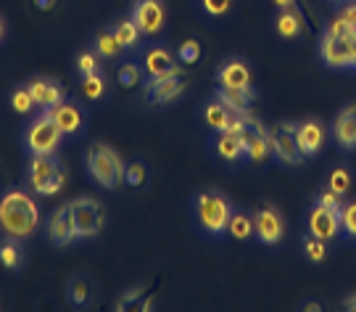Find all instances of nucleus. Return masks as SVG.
Here are the masks:
<instances>
[{
    "label": "nucleus",
    "instance_id": "49530a36",
    "mask_svg": "<svg viewBox=\"0 0 356 312\" xmlns=\"http://www.w3.org/2000/svg\"><path fill=\"white\" fill-rule=\"evenodd\" d=\"M6 32H8V24H6V19H3V13H0V45H3V40H6Z\"/></svg>",
    "mask_w": 356,
    "mask_h": 312
},
{
    "label": "nucleus",
    "instance_id": "4be33fe9",
    "mask_svg": "<svg viewBox=\"0 0 356 312\" xmlns=\"http://www.w3.org/2000/svg\"><path fill=\"white\" fill-rule=\"evenodd\" d=\"M201 117H204L206 127L211 132H229L238 114H232L227 106L222 104V101H216L214 95H211V98L201 106Z\"/></svg>",
    "mask_w": 356,
    "mask_h": 312
},
{
    "label": "nucleus",
    "instance_id": "c03bdc74",
    "mask_svg": "<svg viewBox=\"0 0 356 312\" xmlns=\"http://www.w3.org/2000/svg\"><path fill=\"white\" fill-rule=\"evenodd\" d=\"M301 310L304 312H322V304H319V302H306V304H301Z\"/></svg>",
    "mask_w": 356,
    "mask_h": 312
},
{
    "label": "nucleus",
    "instance_id": "f704fd0d",
    "mask_svg": "<svg viewBox=\"0 0 356 312\" xmlns=\"http://www.w3.org/2000/svg\"><path fill=\"white\" fill-rule=\"evenodd\" d=\"M341 235L348 241H356V196L354 198H343L341 207Z\"/></svg>",
    "mask_w": 356,
    "mask_h": 312
},
{
    "label": "nucleus",
    "instance_id": "72a5a7b5",
    "mask_svg": "<svg viewBox=\"0 0 356 312\" xmlns=\"http://www.w3.org/2000/svg\"><path fill=\"white\" fill-rule=\"evenodd\" d=\"M301 251H304V257L312 262V265H322V262L327 260V241L306 233L304 238H301Z\"/></svg>",
    "mask_w": 356,
    "mask_h": 312
},
{
    "label": "nucleus",
    "instance_id": "412c9836",
    "mask_svg": "<svg viewBox=\"0 0 356 312\" xmlns=\"http://www.w3.org/2000/svg\"><path fill=\"white\" fill-rule=\"evenodd\" d=\"M66 299L74 310H90L98 299V286L90 275H74L66 286Z\"/></svg>",
    "mask_w": 356,
    "mask_h": 312
},
{
    "label": "nucleus",
    "instance_id": "1a4fd4ad",
    "mask_svg": "<svg viewBox=\"0 0 356 312\" xmlns=\"http://www.w3.org/2000/svg\"><path fill=\"white\" fill-rule=\"evenodd\" d=\"M285 233H288V222L280 207L261 204L254 209V238L261 247H280Z\"/></svg>",
    "mask_w": 356,
    "mask_h": 312
},
{
    "label": "nucleus",
    "instance_id": "a18cd8bd",
    "mask_svg": "<svg viewBox=\"0 0 356 312\" xmlns=\"http://www.w3.org/2000/svg\"><path fill=\"white\" fill-rule=\"evenodd\" d=\"M53 3H56V0H35V6H38L40 11H51Z\"/></svg>",
    "mask_w": 356,
    "mask_h": 312
},
{
    "label": "nucleus",
    "instance_id": "ea45409f",
    "mask_svg": "<svg viewBox=\"0 0 356 312\" xmlns=\"http://www.w3.org/2000/svg\"><path fill=\"white\" fill-rule=\"evenodd\" d=\"M338 16H341L351 29H356V0H343L341 8H338Z\"/></svg>",
    "mask_w": 356,
    "mask_h": 312
},
{
    "label": "nucleus",
    "instance_id": "f3484780",
    "mask_svg": "<svg viewBox=\"0 0 356 312\" xmlns=\"http://www.w3.org/2000/svg\"><path fill=\"white\" fill-rule=\"evenodd\" d=\"M296 141H298V148L301 154L309 159L319 156V151L325 148V141H327V127L322 125V119L317 117H306L301 122H296Z\"/></svg>",
    "mask_w": 356,
    "mask_h": 312
},
{
    "label": "nucleus",
    "instance_id": "2eb2a0df",
    "mask_svg": "<svg viewBox=\"0 0 356 312\" xmlns=\"http://www.w3.org/2000/svg\"><path fill=\"white\" fill-rule=\"evenodd\" d=\"M129 16L140 26L145 38H156L166 26V3L164 0H132Z\"/></svg>",
    "mask_w": 356,
    "mask_h": 312
},
{
    "label": "nucleus",
    "instance_id": "4c0bfd02",
    "mask_svg": "<svg viewBox=\"0 0 356 312\" xmlns=\"http://www.w3.org/2000/svg\"><path fill=\"white\" fill-rule=\"evenodd\" d=\"M177 58H179V64H188V66L195 64V61L201 58V42L195 38L182 40L177 48Z\"/></svg>",
    "mask_w": 356,
    "mask_h": 312
},
{
    "label": "nucleus",
    "instance_id": "0eeeda50",
    "mask_svg": "<svg viewBox=\"0 0 356 312\" xmlns=\"http://www.w3.org/2000/svg\"><path fill=\"white\" fill-rule=\"evenodd\" d=\"M269 151H272V159L280 167H288V169L304 167L306 156L301 154L298 141H296V122L282 119L275 127H269Z\"/></svg>",
    "mask_w": 356,
    "mask_h": 312
},
{
    "label": "nucleus",
    "instance_id": "7c9ffc66",
    "mask_svg": "<svg viewBox=\"0 0 356 312\" xmlns=\"http://www.w3.org/2000/svg\"><path fill=\"white\" fill-rule=\"evenodd\" d=\"M8 104L16 114H22V117H32V114H38V101H35V95L32 91L26 88V85H19V88H13L11 95H8Z\"/></svg>",
    "mask_w": 356,
    "mask_h": 312
},
{
    "label": "nucleus",
    "instance_id": "9b49d317",
    "mask_svg": "<svg viewBox=\"0 0 356 312\" xmlns=\"http://www.w3.org/2000/svg\"><path fill=\"white\" fill-rule=\"evenodd\" d=\"M306 233L322 241H335L341 235V207L312 201L306 212Z\"/></svg>",
    "mask_w": 356,
    "mask_h": 312
},
{
    "label": "nucleus",
    "instance_id": "6ab92c4d",
    "mask_svg": "<svg viewBox=\"0 0 356 312\" xmlns=\"http://www.w3.org/2000/svg\"><path fill=\"white\" fill-rule=\"evenodd\" d=\"M332 141L343 151H356V104H346L330 127Z\"/></svg>",
    "mask_w": 356,
    "mask_h": 312
},
{
    "label": "nucleus",
    "instance_id": "20e7f679",
    "mask_svg": "<svg viewBox=\"0 0 356 312\" xmlns=\"http://www.w3.org/2000/svg\"><path fill=\"white\" fill-rule=\"evenodd\" d=\"M64 132L58 130V125L53 122V117L40 109L38 114H32V119L24 125L22 130V146H24L26 156H51L58 154V148L64 143Z\"/></svg>",
    "mask_w": 356,
    "mask_h": 312
},
{
    "label": "nucleus",
    "instance_id": "5701e85b",
    "mask_svg": "<svg viewBox=\"0 0 356 312\" xmlns=\"http://www.w3.org/2000/svg\"><path fill=\"white\" fill-rule=\"evenodd\" d=\"M272 29L275 35L282 40H298L306 32V19L298 8H285V11H277L275 22H272Z\"/></svg>",
    "mask_w": 356,
    "mask_h": 312
},
{
    "label": "nucleus",
    "instance_id": "4468645a",
    "mask_svg": "<svg viewBox=\"0 0 356 312\" xmlns=\"http://www.w3.org/2000/svg\"><path fill=\"white\" fill-rule=\"evenodd\" d=\"M45 235H48L51 247H56V249H69L79 241V233H76V225H74V217H72V209H69V201L51 212V217L45 222Z\"/></svg>",
    "mask_w": 356,
    "mask_h": 312
},
{
    "label": "nucleus",
    "instance_id": "9d476101",
    "mask_svg": "<svg viewBox=\"0 0 356 312\" xmlns=\"http://www.w3.org/2000/svg\"><path fill=\"white\" fill-rule=\"evenodd\" d=\"M140 66L145 79H156V77H166V75H177L182 72V64L177 58V51L166 42H153L148 45L140 56Z\"/></svg>",
    "mask_w": 356,
    "mask_h": 312
},
{
    "label": "nucleus",
    "instance_id": "393cba45",
    "mask_svg": "<svg viewBox=\"0 0 356 312\" xmlns=\"http://www.w3.org/2000/svg\"><path fill=\"white\" fill-rule=\"evenodd\" d=\"M76 85H79L82 98H88V101H92V104H98V101H103V98L108 95L111 79H108V72H106V66H103V69L92 72V75L76 77Z\"/></svg>",
    "mask_w": 356,
    "mask_h": 312
},
{
    "label": "nucleus",
    "instance_id": "c756f323",
    "mask_svg": "<svg viewBox=\"0 0 356 312\" xmlns=\"http://www.w3.org/2000/svg\"><path fill=\"white\" fill-rule=\"evenodd\" d=\"M227 233L235 238V241H251L254 238V214L243 212V209L235 207L232 217H229V228Z\"/></svg>",
    "mask_w": 356,
    "mask_h": 312
},
{
    "label": "nucleus",
    "instance_id": "6e6552de",
    "mask_svg": "<svg viewBox=\"0 0 356 312\" xmlns=\"http://www.w3.org/2000/svg\"><path fill=\"white\" fill-rule=\"evenodd\" d=\"M69 209H72V217H74L79 241H92V238H98L103 233V228H106V212H103L98 198H92V196H76V198L69 201Z\"/></svg>",
    "mask_w": 356,
    "mask_h": 312
},
{
    "label": "nucleus",
    "instance_id": "f03ea898",
    "mask_svg": "<svg viewBox=\"0 0 356 312\" xmlns=\"http://www.w3.org/2000/svg\"><path fill=\"white\" fill-rule=\"evenodd\" d=\"M193 209V220L201 228V233L209 235V238H222L227 235L229 228V217L235 212V204L225 191L219 188H201L198 194L193 196L191 201Z\"/></svg>",
    "mask_w": 356,
    "mask_h": 312
},
{
    "label": "nucleus",
    "instance_id": "e433bc0d",
    "mask_svg": "<svg viewBox=\"0 0 356 312\" xmlns=\"http://www.w3.org/2000/svg\"><path fill=\"white\" fill-rule=\"evenodd\" d=\"M235 0H198V8L206 19H225L232 11Z\"/></svg>",
    "mask_w": 356,
    "mask_h": 312
},
{
    "label": "nucleus",
    "instance_id": "f257e3e1",
    "mask_svg": "<svg viewBox=\"0 0 356 312\" xmlns=\"http://www.w3.org/2000/svg\"><path fill=\"white\" fill-rule=\"evenodd\" d=\"M42 228V212L35 194L19 185H8L0 191V233L29 241Z\"/></svg>",
    "mask_w": 356,
    "mask_h": 312
},
{
    "label": "nucleus",
    "instance_id": "de8ad7c7",
    "mask_svg": "<svg viewBox=\"0 0 356 312\" xmlns=\"http://www.w3.org/2000/svg\"><path fill=\"white\" fill-rule=\"evenodd\" d=\"M327 3H332V6H341V3H343V0H327Z\"/></svg>",
    "mask_w": 356,
    "mask_h": 312
},
{
    "label": "nucleus",
    "instance_id": "f8f14e48",
    "mask_svg": "<svg viewBox=\"0 0 356 312\" xmlns=\"http://www.w3.org/2000/svg\"><path fill=\"white\" fill-rule=\"evenodd\" d=\"M58 125V130L64 132V138H82L88 132V109L74 101V98H64L61 104L45 109Z\"/></svg>",
    "mask_w": 356,
    "mask_h": 312
},
{
    "label": "nucleus",
    "instance_id": "aec40b11",
    "mask_svg": "<svg viewBox=\"0 0 356 312\" xmlns=\"http://www.w3.org/2000/svg\"><path fill=\"white\" fill-rule=\"evenodd\" d=\"M26 88L32 91L35 101H38L40 109H51V106L61 104L66 98V88L58 82L56 77H48V75H38L26 82Z\"/></svg>",
    "mask_w": 356,
    "mask_h": 312
},
{
    "label": "nucleus",
    "instance_id": "c9c22d12",
    "mask_svg": "<svg viewBox=\"0 0 356 312\" xmlns=\"http://www.w3.org/2000/svg\"><path fill=\"white\" fill-rule=\"evenodd\" d=\"M145 182H148V164L140 162V159L129 162L127 167H124V185H129V188H143Z\"/></svg>",
    "mask_w": 356,
    "mask_h": 312
},
{
    "label": "nucleus",
    "instance_id": "bb28decb",
    "mask_svg": "<svg viewBox=\"0 0 356 312\" xmlns=\"http://www.w3.org/2000/svg\"><path fill=\"white\" fill-rule=\"evenodd\" d=\"M24 241L11 238V235H3L0 238V265L8 270V273H22L24 270Z\"/></svg>",
    "mask_w": 356,
    "mask_h": 312
},
{
    "label": "nucleus",
    "instance_id": "ddd939ff",
    "mask_svg": "<svg viewBox=\"0 0 356 312\" xmlns=\"http://www.w3.org/2000/svg\"><path fill=\"white\" fill-rule=\"evenodd\" d=\"M143 88H145V101L151 106H172L185 95L188 79H185V72H177V75H166V77L145 79Z\"/></svg>",
    "mask_w": 356,
    "mask_h": 312
},
{
    "label": "nucleus",
    "instance_id": "39448f33",
    "mask_svg": "<svg viewBox=\"0 0 356 312\" xmlns=\"http://www.w3.org/2000/svg\"><path fill=\"white\" fill-rule=\"evenodd\" d=\"M124 162L116 154V148L106 143H95L85 154V169H88L90 180L101 185L106 191H116L124 182Z\"/></svg>",
    "mask_w": 356,
    "mask_h": 312
},
{
    "label": "nucleus",
    "instance_id": "a211bd4d",
    "mask_svg": "<svg viewBox=\"0 0 356 312\" xmlns=\"http://www.w3.org/2000/svg\"><path fill=\"white\" fill-rule=\"evenodd\" d=\"M209 146L214 151L216 159L227 162V164H243L248 162V143L238 132H211Z\"/></svg>",
    "mask_w": 356,
    "mask_h": 312
},
{
    "label": "nucleus",
    "instance_id": "473e14b6",
    "mask_svg": "<svg viewBox=\"0 0 356 312\" xmlns=\"http://www.w3.org/2000/svg\"><path fill=\"white\" fill-rule=\"evenodd\" d=\"M74 69H76V77L92 75V72L103 69V58L95 53L92 45H90V48H82V51H76V56H74Z\"/></svg>",
    "mask_w": 356,
    "mask_h": 312
},
{
    "label": "nucleus",
    "instance_id": "423d86ee",
    "mask_svg": "<svg viewBox=\"0 0 356 312\" xmlns=\"http://www.w3.org/2000/svg\"><path fill=\"white\" fill-rule=\"evenodd\" d=\"M354 48H356V29L335 35L322 29V35L317 40V56L319 61L335 69V72H354Z\"/></svg>",
    "mask_w": 356,
    "mask_h": 312
},
{
    "label": "nucleus",
    "instance_id": "a878e982",
    "mask_svg": "<svg viewBox=\"0 0 356 312\" xmlns=\"http://www.w3.org/2000/svg\"><path fill=\"white\" fill-rule=\"evenodd\" d=\"M108 26L114 29L116 40H119V45L124 48V53H132V51H138V48H140V42H143L145 35L140 32V26L135 24V19H132L129 13L119 16L114 24H108Z\"/></svg>",
    "mask_w": 356,
    "mask_h": 312
},
{
    "label": "nucleus",
    "instance_id": "37998d69",
    "mask_svg": "<svg viewBox=\"0 0 356 312\" xmlns=\"http://www.w3.org/2000/svg\"><path fill=\"white\" fill-rule=\"evenodd\" d=\"M153 307H156V304H153V299H145V297H143V299L135 304V310H140V312H151Z\"/></svg>",
    "mask_w": 356,
    "mask_h": 312
},
{
    "label": "nucleus",
    "instance_id": "dca6fc26",
    "mask_svg": "<svg viewBox=\"0 0 356 312\" xmlns=\"http://www.w3.org/2000/svg\"><path fill=\"white\" fill-rule=\"evenodd\" d=\"M216 88H235V91H248L254 88V66L248 64L241 56L225 58L222 64L216 66L214 75Z\"/></svg>",
    "mask_w": 356,
    "mask_h": 312
},
{
    "label": "nucleus",
    "instance_id": "79ce46f5",
    "mask_svg": "<svg viewBox=\"0 0 356 312\" xmlns=\"http://www.w3.org/2000/svg\"><path fill=\"white\" fill-rule=\"evenodd\" d=\"M341 307H343L346 312H356V294H348V297H343Z\"/></svg>",
    "mask_w": 356,
    "mask_h": 312
},
{
    "label": "nucleus",
    "instance_id": "58836bf2",
    "mask_svg": "<svg viewBox=\"0 0 356 312\" xmlns=\"http://www.w3.org/2000/svg\"><path fill=\"white\" fill-rule=\"evenodd\" d=\"M143 294H145V286H143V283L124 288V291H122V297H119V302L114 304V310L122 312V310H127V307H135V304L143 299Z\"/></svg>",
    "mask_w": 356,
    "mask_h": 312
},
{
    "label": "nucleus",
    "instance_id": "2f4dec72",
    "mask_svg": "<svg viewBox=\"0 0 356 312\" xmlns=\"http://www.w3.org/2000/svg\"><path fill=\"white\" fill-rule=\"evenodd\" d=\"M145 75H143L140 61H124L116 69V82L124 88V91H132V88H140Z\"/></svg>",
    "mask_w": 356,
    "mask_h": 312
},
{
    "label": "nucleus",
    "instance_id": "c85d7f7f",
    "mask_svg": "<svg viewBox=\"0 0 356 312\" xmlns=\"http://www.w3.org/2000/svg\"><path fill=\"white\" fill-rule=\"evenodd\" d=\"M351 185H354V172H351L348 164H335V167L327 172L325 188H330L335 196H341V198H343V196L351 191Z\"/></svg>",
    "mask_w": 356,
    "mask_h": 312
},
{
    "label": "nucleus",
    "instance_id": "7ed1b4c3",
    "mask_svg": "<svg viewBox=\"0 0 356 312\" xmlns=\"http://www.w3.org/2000/svg\"><path fill=\"white\" fill-rule=\"evenodd\" d=\"M26 185L32 188V194L40 198H51L58 196L66 185V167L56 154L51 156H29L26 162Z\"/></svg>",
    "mask_w": 356,
    "mask_h": 312
},
{
    "label": "nucleus",
    "instance_id": "a19ab883",
    "mask_svg": "<svg viewBox=\"0 0 356 312\" xmlns=\"http://www.w3.org/2000/svg\"><path fill=\"white\" fill-rule=\"evenodd\" d=\"M272 6L277 11H285V8H298V0H272Z\"/></svg>",
    "mask_w": 356,
    "mask_h": 312
},
{
    "label": "nucleus",
    "instance_id": "cd10ccee",
    "mask_svg": "<svg viewBox=\"0 0 356 312\" xmlns=\"http://www.w3.org/2000/svg\"><path fill=\"white\" fill-rule=\"evenodd\" d=\"M90 45L95 48V53L101 56L103 61H116V58H122V56H124V48L119 45V40H116L111 26L98 29V32L92 35V42H90Z\"/></svg>",
    "mask_w": 356,
    "mask_h": 312
},
{
    "label": "nucleus",
    "instance_id": "b1692460",
    "mask_svg": "<svg viewBox=\"0 0 356 312\" xmlns=\"http://www.w3.org/2000/svg\"><path fill=\"white\" fill-rule=\"evenodd\" d=\"M214 98L227 106L232 114H238V117H241V114H248V111H251V104H254L256 98H259V93H256L254 88H248V91H235V88H216Z\"/></svg>",
    "mask_w": 356,
    "mask_h": 312
}]
</instances>
